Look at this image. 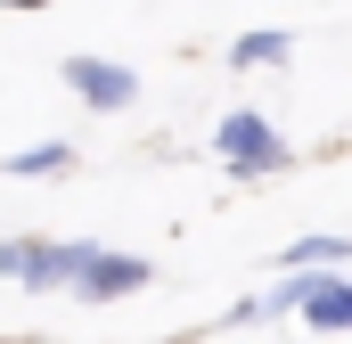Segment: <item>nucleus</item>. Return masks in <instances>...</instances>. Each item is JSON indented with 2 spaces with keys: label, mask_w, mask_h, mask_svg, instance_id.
<instances>
[{
  "label": "nucleus",
  "mask_w": 352,
  "mask_h": 344,
  "mask_svg": "<svg viewBox=\"0 0 352 344\" xmlns=\"http://www.w3.org/2000/svg\"><path fill=\"white\" fill-rule=\"evenodd\" d=\"M213 156L238 172V180H263V172H287V164H295V148L278 140V123L254 115V107H230V115L213 123Z\"/></svg>",
  "instance_id": "obj_1"
},
{
  "label": "nucleus",
  "mask_w": 352,
  "mask_h": 344,
  "mask_svg": "<svg viewBox=\"0 0 352 344\" xmlns=\"http://www.w3.org/2000/svg\"><path fill=\"white\" fill-rule=\"evenodd\" d=\"M82 270V238H0V279L50 295V287H74Z\"/></svg>",
  "instance_id": "obj_2"
},
{
  "label": "nucleus",
  "mask_w": 352,
  "mask_h": 344,
  "mask_svg": "<svg viewBox=\"0 0 352 344\" xmlns=\"http://www.w3.org/2000/svg\"><path fill=\"white\" fill-rule=\"evenodd\" d=\"M148 279H156V262H148V255L82 246V270H74V287H66V295H82V303H123V295H140Z\"/></svg>",
  "instance_id": "obj_3"
},
{
  "label": "nucleus",
  "mask_w": 352,
  "mask_h": 344,
  "mask_svg": "<svg viewBox=\"0 0 352 344\" xmlns=\"http://www.w3.org/2000/svg\"><path fill=\"white\" fill-rule=\"evenodd\" d=\"M58 74H66V90L82 98L90 115H123V107H140V74H131L123 58H90V50H74Z\"/></svg>",
  "instance_id": "obj_4"
},
{
  "label": "nucleus",
  "mask_w": 352,
  "mask_h": 344,
  "mask_svg": "<svg viewBox=\"0 0 352 344\" xmlns=\"http://www.w3.org/2000/svg\"><path fill=\"white\" fill-rule=\"evenodd\" d=\"M303 320H311L320 336H352V279L320 270V279H311V295H303Z\"/></svg>",
  "instance_id": "obj_5"
},
{
  "label": "nucleus",
  "mask_w": 352,
  "mask_h": 344,
  "mask_svg": "<svg viewBox=\"0 0 352 344\" xmlns=\"http://www.w3.org/2000/svg\"><path fill=\"white\" fill-rule=\"evenodd\" d=\"M287 58H295V33H278V25H254V33L230 41V66H238V74H254V66H287Z\"/></svg>",
  "instance_id": "obj_6"
},
{
  "label": "nucleus",
  "mask_w": 352,
  "mask_h": 344,
  "mask_svg": "<svg viewBox=\"0 0 352 344\" xmlns=\"http://www.w3.org/2000/svg\"><path fill=\"white\" fill-rule=\"evenodd\" d=\"M336 262H352V238L320 230V238H295V246L278 255V270H336Z\"/></svg>",
  "instance_id": "obj_7"
},
{
  "label": "nucleus",
  "mask_w": 352,
  "mask_h": 344,
  "mask_svg": "<svg viewBox=\"0 0 352 344\" xmlns=\"http://www.w3.org/2000/svg\"><path fill=\"white\" fill-rule=\"evenodd\" d=\"M0 172H16V180H50V172H74V148H66V140H41V148L0 156Z\"/></svg>",
  "instance_id": "obj_8"
},
{
  "label": "nucleus",
  "mask_w": 352,
  "mask_h": 344,
  "mask_svg": "<svg viewBox=\"0 0 352 344\" xmlns=\"http://www.w3.org/2000/svg\"><path fill=\"white\" fill-rule=\"evenodd\" d=\"M0 8H50V0H0Z\"/></svg>",
  "instance_id": "obj_9"
}]
</instances>
